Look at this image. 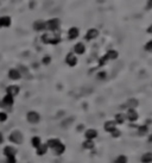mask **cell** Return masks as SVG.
Returning <instances> with one entry per match:
<instances>
[{"label": "cell", "mask_w": 152, "mask_h": 163, "mask_svg": "<svg viewBox=\"0 0 152 163\" xmlns=\"http://www.w3.org/2000/svg\"><path fill=\"white\" fill-rule=\"evenodd\" d=\"M42 41H43V43L45 44H58L61 42V37H60V35L58 33H44L43 36H42Z\"/></svg>", "instance_id": "1"}, {"label": "cell", "mask_w": 152, "mask_h": 163, "mask_svg": "<svg viewBox=\"0 0 152 163\" xmlns=\"http://www.w3.org/2000/svg\"><path fill=\"white\" fill-rule=\"evenodd\" d=\"M118 57V53L115 50H108L105 56H102L100 60H99V65H103L107 61H110V60H115Z\"/></svg>", "instance_id": "2"}, {"label": "cell", "mask_w": 152, "mask_h": 163, "mask_svg": "<svg viewBox=\"0 0 152 163\" xmlns=\"http://www.w3.org/2000/svg\"><path fill=\"white\" fill-rule=\"evenodd\" d=\"M45 24H46V29H48V30H50V31H52V32H56V31L60 29L61 20L57 19V18H52V19L45 22Z\"/></svg>", "instance_id": "3"}, {"label": "cell", "mask_w": 152, "mask_h": 163, "mask_svg": "<svg viewBox=\"0 0 152 163\" xmlns=\"http://www.w3.org/2000/svg\"><path fill=\"white\" fill-rule=\"evenodd\" d=\"M26 119H27L29 123H31V124H37V123L41 120V117H39V114H38L37 112L30 111V112L26 114Z\"/></svg>", "instance_id": "4"}, {"label": "cell", "mask_w": 152, "mask_h": 163, "mask_svg": "<svg viewBox=\"0 0 152 163\" xmlns=\"http://www.w3.org/2000/svg\"><path fill=\"white\" fill-rule=\"evenodd\" d=\"M10 141L12 143H14V144H20L23 142V136L22 133L19 132V131H14V132H12L11 136H10Z\"/></svg>", "instance_id": "5"}, {"label": "cell", "mask_w": 152, "mask_h": 163, "mask_svg": "<svg viewBox=\"0 0 152 163\" xmlns=\"http://www.w3.org/2000/svg\"><path fill=\"white\" fill-rule=\"evenodd\" d=\"M126 119H128L130 121H136V120H138V112L134 109H128L127 113H126Z\"/></svg>", "instance_id": "6"}, {"label": "cell", "mask_w": 152, "mask_h": 163, "mask_svg": "<svg viewBox=\"0 0 152 163\" xmlns=\"http://www.w3.org/2000/svg\"><path fill=\"white\" fill-rule=\"evenodd\" d=\"M65 62H67V65H70V67H75L77 65V58H76V56L74 54L69 53V54L67 55V57H65Z\"/></svg>", "instance_id": "7"}, {"label": "cell", "mask_w": 152, "mask_h": 163, "mask_svg": "<svg viewBox=\"0 0 152 163\" xmlns=\"http://www.w3.org/2000/svg\"><path fill=\"white\" fill-rule=\"evenodd\" d=\"M105 131L106 132H109V133H112L113 131L117 129V123L115 121H113V120H109V121H106L105 123Z\"/></svg>", "instance_id": "8"}, {"label": "cell", "mask_w": 152, "mask_h": 163, "mask_svg": "<svg viewBox=\"0 0 152 163\" xmlns=\"http://www.w3.org/2000/svg\"><path fill=\"white\" fill-rule=\"evenodd\" d=\"M85 137H86V139L93 141V139H95L98 137V131L94 130V129H89V130L85 132Z\"/></svg>", "instance_id": "9"}, {"label": "cell", "mask_w": 152, "mask_h": 163, "mask_svg": "<svg viewBox=\"0 0 152 163\" xmlns=\"http://www.w3.org/2000/svg\"><path fill=\"white\" fill-rule=\"evenodd\" d=\"M99 36V31L96 29H89L86 33V39L87 41H92V39H95Z\"/></svg>", "instance_id": "10"}, {"label": "cell", "mask_w": 152, "mask_h": 163, "mask_svg": "<svg viewBox=\"0 0 152 163\" xmlns=\"http://www.w3.org/2000/svg\"><path fill=\"white\" fill-rule=\"evenodd\" d=\"M33 29L36 31H43V30L46 29V24L43 20H36L33 23Z\"/></svg>", "instance_id": "11"}, {"label": "cell", "mask_w": 152, "mask_h": 163, "mask_svg": "<svg viewBox=\"0 0 152 163\" xmlns=\"http://www.w3.org/2000/svg\"><path fill=\"white\" fill-rule=\"evenodd\" d=\"M6 92H7V94H9V95H12V97L14 98V97H16V95H18V93H19V87H18V86L12 85V86H9V87H7Z\"/></svg>", "instance_id": "12"}, {"label": "cell", "mask_w": 152, "mask_h": 163, "mask_svg": "<svg viewBox=\"0 0 152 163\" xmlns=\"http://www.w3.org/2000/svg\"><path fill=\"white\" fill-rule=\"evenodd\" d=\"M74 51H75V54H77V55H83L85 53H86V46H85V44L83 43L75 44V46H74Z\"/></svg>", "instance_id": "13"}, {"label": "cell", "mask_w": 152, "mask_h": 163, "mask_svg": "<svg viewBox=\"0 0 152 163\" xmlns=\"http://www.w3.org/2000/svg\"><path fill=\"white\" fill-rule=\"evenodd\" d=\"M16 154H17V150H16V149H14L13 146H10V145L5 146V149H4V155H5L6 157L16 156Z\"/></svg>", "instance_id": "14"}, {"label": "cell", "mask_w": 152, "mask_h": 163, "mask_svg": "<svg viewBox=\"0 0 152 163\" xmlns=\"http://www.w3.org/2000/svg\"><path fill=\"white\" fill-rule=\"evenodd\" d=\"M61 144V141L60 139H57V138H50L48 143H46V145H48V148H50V149H56L58 145Z\"/></svg>", "instance_id": "15"}, {"label": "cell", "mask_w": 152, "mask_h": 163, "mask_svg": "<svg viewBox=\"0 0 152 163\" xmlns=\"http://www.w3.org/2000/svg\"><path fill=\"white\" fill-rule=\"evenodd\" d=\"M11 25V18L9 16L0 18V28H9Z\"/></svg>", "instance_id": "16"}, {"label": "cell", "mask_w": 152, "mask_h": 163, "mask_svg": "<svg viewBox=\"0 0 152 163\" xmlns=\"http://www.w3.org/2000/svg\"><path fill=\"white\" fill-rule=\"evenodd\" d=\"M78 29L77 28H71V29H69V31H68V37H69V39H76L77 37H78Z\"/></svg>", "instance_id": "17"}, {"label": "cell", "mask_w": 152, "mask_h": 163, "mask_svg": "<svg viewBox=\"0 0 152 163\" xmlns=\"http://www.w3.org/2000/svg\"><path fill=\"white\" fill-rule=\"evenodd\" d=\"M20 73H19V70L18 69H10V72H9V77L11 79V80H19L20 79Z\"/></svg>", "instance_id": "18"}, {"label": "cell", "mask_w": 152, "mask_h": 163, "mask_svg": "<svg viewBox=\"0 0 152 163\" xmlns=\"http://www.w3.org/2000/svg\"><path fill=\"white\" fill-rule=\"evenodd\" d=\"M13 102H14V98H13L12 95L6 94V95L2 98V104H4L5 106H12V105H13Z\"/></svg>", "instance_id": "19"}, {"label": "cell", "mask_w": 152, "mask_h": 163, "mask_svg": "<svg viewBox=\"0 0 152 163\" xmlns=\"http://www.w3.org/2000/svg\"><path fill=\"white\" fill-rule=\"evenodd\" d=\"M48 149H49V148H48L46 144H41V145L36 149V150H37V155H38V156H43V155H45V154L48 152Z\"/></svg>", "instance_id": "20"}, {"label": "cell", "mask_w": 152, "mask_h": 163, "mask_svg": "<svg viewBox=\"0 0 152 163\" xmlns=\"http://www.w3.org/2000/svg\"><path fill=\"white\" fill-rule=\"evenodd\" d=\"M141 162L143 163H151L152 162V152H146L141 156Z\"/></svg>", "instance_id": "21"}, {"label": "cell", "mask_w": 152, "mask_h": 163, "mask_svg": "<svg viewBox=\"0 0 152 163\" xmlns=\"http://www.w3.org/2000/svg\"><path fill=\"white\" fill-rule=\"evenodd\" d=\"M54 151H55V154H56L57 156H61V155H63V154H64V151H65V145L61 143V144H60V145H58L56 149H54Z\"/></svg>", "instance_id": "22"}, {"label": "cell", "mask_w": 152, "mask_h": 163, "mask_svg": "<svg viewBox=\"0 0 152 163\" xmlns=\"http://www.w3.org/2000/svg\"><path fill=\"white\" fill-rule=\"evenodd\" d=\"M125 120H126V116H125V114H122V113L115 114V120H114V121H115L117 124H124Z\"/></svg>", "instance_id": "23"}, {"label": "cell", "mask_w": 152, "mask_h": 163, "mask_svg": "<svg viewBox=\"0 0 152 163\" xmlns=\"http://www.w3.org/2000/svg\"><path fill=\"white\" fill-rule=\"evenodd\" d=\"M83 148L85 149H87V150H90V149H93L94 148V142L93 141H89V139H86V141L83 142Z\"/></svg>", "instance_id": "24"}, {"label": "cell", "mask_w": 152, "mask_h": 163, "mask_svg": "<svg viewBox=\"0 0 152 163\" xmlns=\"http://www.w3.org/2000/svg\"><path fill=\"white\" fill-rule=\"evenodd\" d=\"M31 144H32V146L33 148H38L41 144H42V141H41V138L39 137H33L32 139H31Z\"/></svg>", "instance_id": "25"}, {"label": "cell", "mask_w": 152, "mask_h": 163, "mask_svg": "<svg viewBox=\"0 0 152 163\" xmlns=\"http://www.w3.org/2000/svg\"><path fill=\"white\" fill-rule=\"evenodd\" d=\"M147 130H149V128H147L146 125H141V126L138 128V133L141 135V136H144V135L147 132Z\"/></svg>", "instance_id": "26"}, {"label": "cell", "mask_w": 152, "mask_h": 163, "mask_svg": "<svg viewBox=\"0 0 152 163\" xmlns=\"http://www.w3.org/2000/svg\"><path fill=\"white\" fill-rule=\"evenodd\" d=\"M127 105H128V107H130V109H134V107H137V106H138V101H137L136 99H131V100H128Z\"/></svg>", "instance_id": "27"}, {"label": "cell", "mask_w": 152, "mask_h": 163, "mask_svg": "<svg viewBox=\"0 0 152 163\" xmlns=\"http://www.w3.org/2000/svg\"><path fill=\"white\" fill-rule=\"evenodd\" d=\"M114 163H127V157L125 155H120Z\"/></svg>", "instance_id": "28"}, {"label": "cell", "mask_w": 152, "mask_h": 163, "mask_svg": "<svg viewBox=\"0 0 152 163\" xmlns=\"http://www.w3.org/2000/svg\"><path fill=\"white\" fill-rule=\"evenodd\" d=\"M144 49H145L146 51H150V53H152V39H151V41H149L147 43L145 44Z\"/></svg>", "instance_id": "29"}, {"label": "cell", "mask_w": 152, "mask_h": 163, "mask_svg": "<svg viewBox=\"0 0 152 163\" xmlns=\"http://www.w3.org/2000/svg\"><path fill=\"white\" fill-rule=\"evenodd\" d=\"M110 135H112V137H114V138H118V137H120V135H121V132H120V131L118 130V129H115V130L113 131V132H112Z\"/></svg>", "instance_id": "30"}, {"label": "cell", "mask_w": 152, "mask_h": 163, "mask_svg": "<svg viewBox=\"0 0 152 163\" xmlns=\"http://www.w3.org/2000/svg\"><path fill=\"white\" fill-rule=\"evenodd\" d=\"M6 163H17L16 156H11V157H6Z\"/></svg>", "instance_id": "31"}, {"label": "cell", "mask_w": 152, "mask_h": 163, "mask_svg": "<svg viewBox=\"0 0 152 163\" xmlns=\"http://www.w3.org/2000/svg\"><path fill=\"white\" fill-rule=\"evenodd\" d=\"M7 119V114L6 113H4V112H0V121L2 123V121H6Z\"/></svg>", "instance_id": "32"}, {"label": "cell", "mask_w": 152, "mask_h": 163, "mask_svg": "<svg viewBox=\"0 0 152 163\" xmlns=\"http://www.w3.org/2000/svg\"><path fill=\"white\" fill-rule=\"evenodd\" d=\"M50 61H51V58H50L49 56H45V57L43 58V61H42V62H43L44 65H49V63H50Z\"/></svg>", "instance_id": "33"}, {"label": "cell", "mask_w": 152, "mask_h": 163, "mask_svg": "<svg viewBox=\"0 0 152 163\" xmlns=\"http://www.w3.org/2000/svg\"><path fill=\"white\" fill-rule=\"evenodd\" d=\"M98 77H99V79H105V77H106V73H105V72H101V73H99Z\"/></svg>", "instance_id": "34"}, {"label": "cell", "mask_w": 152, "mask_h": 163, "mask_svg": "<svg viewBox=\"0 0 152 163\" xmlns=\"http://www.w3.org/2000/svg\"><path fill=\"white\" fill-rule=\"evenodd\" d=\"M146 9H149V10H151V9H152V0H149V1H147Z\"/></svg>", "instance_id": "35"}, {"label": "cell", "mask_w": 152, "mask_h": 163, "mask_svg": "<svg viewBox=\"0 0 152 163\" xmlns=\"http://www.w3.org/2000/svg\"><path fill=\"white\" fill-rule=\"evenodd\" d=\"M2 142H4V136H2V133L0 132V144H1Z\"/></svg>", "instance_id": "36"}, {"label": "cell", "mask_w": 152, "mask_h": 163, "mask_svg": "<svg viewBox=\"0 0 152 163\" xmlns=\"http://www.w3.org/2000/svg\"><path fill=\"white\" fill-rule=\"evenodd\" d=\"M147 32H149V33H152V25L150 26V28H149V29H147Z\"/></svg>", "instance_id": "37"}, {"label": "cell", "mask_w": 152, "mask_h": 163, "mask_svg": "<svg viewBox=\"0 0 152 163\" xmlns=\"http://www.w3.org/2000/svg\"><path fill=\"white\" fill-rule=\"evenodd\" d=\"M149 141L152 142V135H151V136H150V137H149Z\"/></svg>", "instance_id": "38"}]
</instances>
